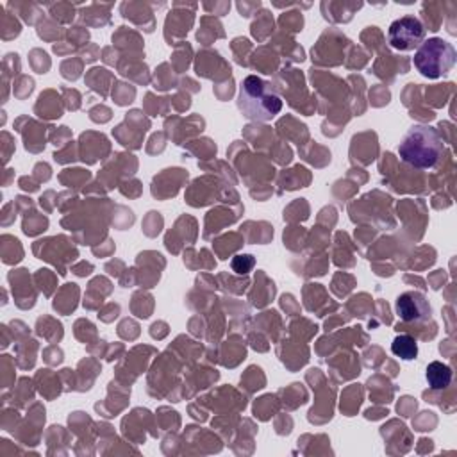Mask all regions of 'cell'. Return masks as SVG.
Segmentation results:
<instances>
[{"mask_svg":"<svg viewBox=\"0 0 457 457\" xmlns=\"http://www.w3.org/2000/svg\"><path fill=\"white\" fill-rule=\"evenodd\" d=\"M237 107L248 120L270 121L280 112L282 100L271 82L257 75H248L239 86Z\"/></svg>","mask_w":457,"mask_h":457,"instance_id":"1","label":"cell"},{"mask_svg":"<svg viewBox=\"0 0 457 457\" xmlns=\"http://www.w3.org/2000/svg\"><path fill=\"white\" fill-rule=\"evenodd\" d=\"M445 152L439 132L430 125H412L398 145V155L403 162L427 170L437 164Z\"/></svg>","mask_w":457,"mask_h":457,"instance_id":"2","label":"cell"},{"mask_svg":"<svg viewBox=\"0 0 457 457\" xmlns=\"http://www.w3.org/2000/svg\"><path fill=\"white\" fill-rule=\"evenodd\" d=\"M455 48L443 37H428L418 46L412 62L416 70L427 79H439L446 75L455 64Z\"/></svg>","mask_w":457,"mask_h":457,"instance_id":"3","label":"cell"},{"mask_svg":"<svg viewBox=\"0 0 457 457\" xmlns=\"http://www.w3.org/2000/svg\"><path fill=\"white\" fill-rule=\"evenodd\" d=\"M425 39V27L420 18L407 14L395 20L387 30V41L395 50L411 52L418 48Z\"/></svg>","mask_w":457,"mask_h":457,"instance_id":"4","label":"cell"},{"mask_svg":"<svg viewBox=\"0 0 457 457\" xmlns=\"http://www.w3.org/2000/svg\"><path fill=\"white\" fill-rule=\"evenodd\" d=\"M396 314L402 321H414L423 323L430 320L432 309L428 300L420 291H405L402 293L395 302Z\"/></svg>","mask_w":457,"mask_h":457,"instance_id":"5","label":"cell"},{"mask_svg":"<svg viewBox=\"0 0 457 457\" xmlns=\"http://www.w3.org/2000/svg\"><path fill=\"white\" fill-rule=\"evenodd\" d=\"M425 378L432 389H445L453 378V371L441 361H432L425 370Z\"/></svg>","mask_w":457,"mask_h":457,"instance_id":"6","label":"cell"},{"mask_svg":"<svg viewBox=\"0 0 457 457\" xmlns=\"http://www.w3.org/2000/svg\"><path fill=\"white\" fill-rule=\"evenodd\" d=\"M391 352H393L396 357L403 359V361H412V359H416V355H418V343H416V339H414L412 336H409V334H400V336H396V337L393 339V343H391Z\"/></svg>","mask_w":457,"mask_h":457,"instance_id":"7","label":"cell"},{"mask_svg":"<svg viewBox=\"0 0 457 457\" xmlns=\"http://www.w3.org/2000/svg\"><path fill=\"white\" fill-rule=\"evenodd\" d=\"M253 262L255 261H253L252 255H236L232 259V268L237 273H246V271H250L253 268Z\"/></svg>","mask_w":457,"mask_h":457,"instance_id":"8","label":"cell"}]
</instances>
